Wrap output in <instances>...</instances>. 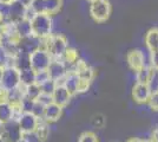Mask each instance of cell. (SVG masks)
<instances>
[{"instance_id":"obj_15","label":"cell","mask_w":158,"mask_h":142,"mask_svg":"<svg viewBox=\"0 0 158 142\" xmlns=\"http://www.w3.org/2000/svg\"><path fill=\"white\" fill-rule=\"evenodd\" d=\"M61 84L65 87V89L69 91V94L71 96L78 95V85H79V77L73 70H69L67 74L65 75L64 80L61 82Z\"/></svg>"},{"instance_id":"obj_5","label":"cell","mask_w":158,"mask_h":142,"mask_svg":"<svg viewBox=\"0 0 158 142\" xmlns=\"http://www.w3.org/2000/svg\"><path fill=\"white\" fill-rule=\"evenodd\" d=\"M52 61V57L47 52L45 49H38L30 54V63H31V69L37 74V72H43L46 71L47 68L50 67V63Z\"/></svg>"},{"instance_id":"obj_31","label":"cell","mask_w":158,"mask_h":142,"mask_svg":"<svg viewBox=\"0 0 158 142\" xmlns=\"http://www.w3.org/2000/svg\"><path fill=\"white\" fill-rule=\"evenodd\" d=\"M148 104L152 111L158 113V90H153L148 100Z\"/></svg>"},{"instance_id":"obj_38","label":"cell","mask_w":158,"mask_h":142,"mask_svg":"<svg viewBox=\"0 0 158 142\" xmlns=\"http://www.w3.org/2000/svg\"><path fill=\"white\" fill-rule=\"evenodd\" d=\"M33 140H35L34 135L33 134H28V135H23V137L19 139L17 142H33Z\"/></svg>"},{"instance_id":"obj_4","label":"cell","mask_w":158,"mask_h":142,"mask_svg":"<svg viewBox=\"0 0 158 142\" xmlns=\"http://www.w3.org/2000/svg\"><path fill=\"white\" fill-rule=\"evenodd\" d=\"M20 85H21V82H20V72L18 69L13 65L2 69V74H1V78H0L1 88L11 93L19 88Z\"/></svg>"},{"instance_id":"obj_14","label":"cell","mask_w":158,"mask_h":142,"mask_svg":"<svg viewBox=\"0 0 158 142\" xmlns=\"http://www.w3.org/2000/svg\"><path fill=\"white\" fill-rule=\"evenodd\" d=\"M63 111H64V108H61L60 105L56 104L51 102L50 104H47L45 107V110H44V115H43V118L45 122L52 124L54 122L59 121L60 117L63 116Z\"/></svg>"},{"instance_id":"obj_27","label":"cell","mask_w":158,"mask_h":142,"mask_svg":"<svg viewBox=\"0 0 158 142\" xmlns=\"http://www.w3.org/2000/svg\"><path fill=\"white\" fill-rule=\"evenodd\" d=\"M19 72L21 85H28V84L35 83V72L31 68L26 69V70H23V71H19Z\"/></svg>"},{"instance_id":"obj_48","label":"cell","mask_w":158,"mask_h":142,"mask_svg":"<svg viewBox=\"0 0 158 142\" xmlns=\"http://www.w3.org/2000/svg\"><path fill=\"white\" fill-rule=\"evenodd\" d=\"M112 142H118V141H112Z\"/></svg>"},{"instance_id":"obj_7","label":"cell","mask_w":158,"mask_h":142,"mask_svg":"<svg viewBox=\"0 0 158 142\" xmlns=\"http://www.w3.org/2000/svg\"><path fill=\"white\" fill-rule=\"evenodd\" d=\"M46 71L50 76V78L56 82V84H61V82L64 80L65 75L67 74L69 69L66 68L64 62L60 58H54V59L52 58V61L50 63V67L47 68Z\"/></svg>"},{"instance_id":"obj_47","label":"cell","mask_w":158,"mask_h":142,"mask_svg":"<svg viewBox=\"0 0 158 142\" xmlns=\"http://www.w3.org/2000/svg\"><path fill=\"white\" fill-rule=\"evenodd\" d=\"M87 1H89V2H91V1H94V0H87Z\"/></svg>"},{"instance_id":"obj_16","label":"cell","mask_w":158,"mask_h":142,"mask_svg":"<svg viewBox=\"0 0 158 142\" xmlns=\"http://www.w3.org/2000/svg\"><path fill=\"white\" fill-rule=\"evenodd\" d=\"M26 13V7L21 5L18 1H12L11 4H8V20L12 23L21 20L25 18Z\"/></svg>"},{"instance_id":"obj_20","label":"cell","mask_w":158,"mask_h":142,"mask_svg":"<svg viewBox=\"0 0 158 142\" xmlns=\"http://www.w3.org/2000/svg\"><path fill=\"white\" fill-rule=\"evenodd\" d=\"M13 67L18 69L19 71L26 70L31 68V63H30V54L23 51H18L13 56Z\"/></svg>"},{"instance_id":"obj_28","label":"cell","mask_w":158,"mask_h":142,"mask_svg":"<svg viewBox=\"0 0 158 142\" xmlns=\"http://www.w3.org/2000/svg\"><path fill=\"white\" fill-rule=\"evenodd\" d=\"M56 82L51 80V78H48L46 80L45 82H43L41 84H40V91H41V94H45V95H51L52 96V93L54 88H56Z\"/></svg>"},{"instance_id":"obj_6","label":"cell","mask_w":158,"mask_h":142,"mask_svg":"<svg viewBox=\"0 0 158 142\" xmlns=\"http://www.w3.org/2000/svg\"><path fill=\"white\" fill-rule=\"evenodd\" d=\"M15 121H17L18 126H19L21 134L23 135H28V134H33L34 133V130L37 128L40 118H38L31 111H23L18 116V118Z\"/></svg>"},{"instance_id":"obj_19","label":"cell","mask_w":158,"mask_h":142,"mask_svg":"<svg viewBox=\"0 0 158 142\" xmlns=\"http://www.w3.org/2000/svg\"><path fill=\"white\" fill-rule=\"evenodd\" d=\"M144 41L149 52L158 51V27H152L146 32Z\"/></svg>"},{"instance_id":"obj_35","label":"cell","mask_w":158,"mask_h":142,"mask_svg":"<svg viewBox=\"0 0 158 142\" xmlns=\"http://www.w3.org/2000/svg\"><path fill=\"white\" fill-rule=\"evenodd\" d=\"M48 78H50V76L47 74V71H43V72H37L35 74V83L38 85H40L43 82H45Z\"/></svg>"},{"instance_id":"obj_9","label":"cell","mask_w":158,"mask_h":142,"mask_svg":"<svg viewBox=\"0 0 158 142\" xmlns=\"http://www.w3.org/2000/svg\"><path fill=\"white\" fill-rule=\"evenodd\" d=\"M72 70L78 75L79 80H83V81L91 82L94 80V76H96V71L94 69L85 61V59H81L79 58L78 62L73 65Z\"/></svg>"},{"instance_id":"obj_42","label":"cell","mask_w":158,"mask_h":142,"mask_svg":"<svg viewBox=\"0 0 158 142\" xmlns=\"http://www.w3.org/2000/svg\"><path fill=\"white\" fill-rule=\"evenodd\" d=\"M12 1H14V0H0V4H5V5H8V4H11Z\"/></svg>"},{"instance_id":"obj_26","label":"cell","mask_w":158,"mask_h":142,"mask_svg":"<svg viewBox=\"0 0 158 142\" xmlns=\"http://www.w3.org/2000/svg\"><path fill=\"white\" fill-rule=\"evenodd\" d=\"M11 65H13V56L10 54L2 45H0V68L4 69Z\"/></svg>"},{"instance_id":"obj_3","label":"cell","mask_w":158,"mask_h":142,"mask_svg":"<svg viewBox=\"0 0 158 142\" xmlns=\"http://www.w3.org/2000/svg\"><path fill=\"white\" fill-rule=\"evenodd\" d=\"M89 12L92 19L98 24L105 23L111 14V4L109 0H94L90 2Z\"/></svg>"},{"instance_id":"obj_46","label":"cell","mask_w":158,"mask_h":142,"mask_svg":"<svg viewBox=\"0 0 158 142\" xmlns=\"http://www.w3.org/2000/svg\"><path fill=\"white\" fill-rule=\"evenodd\" d=\"M0 142H5V141H4V140H2V139H1V137H0Z\"/></svg>"},{"instance_id":"obj_2","label":"cell","mask_w":158,"mask_h":142,"mask_svg":"<svg viewBox=\"0 0 158 142\" xmlns=\"http://www.w3.org/2000/svg\"><path fill=\"white\" fill-rule=\"evenodd\" d=\"M69 45V41L65 36L59 32H53L51 36L43 39V49H45L50 56L54 58H61Z\"/></svg>"},{"instance_id":"obj_49","label":"cell","mask_w":158,"mask_h":142,"mask_svg":"<svg viewBox=\"0 0 158 142\" xmlns=\"http://www.w3.org/2000/svg\"><path fill=\"white\" fill-rule=\"evenodd\" d=\"M0 24H1V20H0Z\"/></svg>"},{"instance_id":"obj_23","label":"cell","mask_w":158,"mask_h":142,"mask_svg":"<svg viewBox=\"0 0 158 142\" xmlns=\"http://www.w3.org/2000/svg\"><path fill=\"white\" fill-rule=\"evenodd\" d=\"M15 25V32L18 34V37L20 38H25V37H28L32 34V28H31V21L24 18L21 20L14 23Z\"/></svg>"},{"instance_id":"obj_40","label":"cell","mask_w":158,"mask_h":142,"mask_svg":"<svg viewBox=\"0 0 158 142\" xmlns=\"http://www.w3.org/2000/svg\"><path fill=\"white\" fill-rule=\"evenodd\" d=\"M15 1L20 2L21 5H24L25 7H28L30 5H31V2H32L33 0H15Z\"/></svg>"},{"instance_id":"obj_18","label":"cell","mask_w":158,"mask_h":142,"mask_svg":"<svg viewBox=\"0 0 158 142\" xmlns=\"http://www.w3.org/2000/svg\"><path fill=\"white\" fill-rule=\"evenodd\" d=\"M51 124L45 122L44 120H40L37 128L34 130L33 135H34V139L35 141L38 142H46L50 137V134H51Z\"/></svg>"},{"instance_id":"obj_39","label":"cell","mask_w":158,"mask_h":142,"mask_svg":"<svg viewBox=\"0 0 158 142\" xmlns=\"http://www.w3.org/2000/svg\"><path fill=\"white\" fill-rule=\"evenodd\" d=\"M150 140L152 142H158V127L153 129V131L151 133V136H150Z\"/></svg>"},{"instance_id":"obj_41","label":"cell","mask_w":158,"mask_h":142,"mask_svg":"<svg viewBox=\"0 0 158 142\" xmlns=\"http://www.w3.org/2000/svg\"><path fill=\"white\" fill-rule=\"evenodd\" d=\"M126 142H143V140H140L138 137H131V139H129Z\"/></svg>"},{"instance_id":"obj_34","label":"cell","mask_w":158,"mask_h":142,"mask_svg":"<svg viewBox=\"0 0 158 142\" xmlns=\"http://www.w3.org/2000/svg\"><path fill=\"white\" fill-rule=\"evenodd\" d=\"M91 87V82L83 81L79 80V85H78V94H85L89 91V89Z\"/></svg>"},{"instance_id":"obj_32","label":"cell","mask_w":158,"mask_h":142,"mask_svg":"<svg viewBox=\"0 0 158 142\" xmlns=\"http://www.w3.org/2000/svg\"><path fill=\"white\" fill-rule=\"evenodd\" d=\"M91 123H92V126L94 127V128H99V129L103 128L106 123L105 116L103 115V114H97V115H94L92 117Z\"/></svg>"},{"instance_id":"obj_44","label":"cell","mask_w":158,"mask_h":142,"mask_svg":"<svg viewBox=\"0 0 158 142\" xmlns=\"http://www.w3.org/2000/svg\"><path fill=\"white\" fill-rule=\"evenodd\" d=\"M143 142H152V141L150 140V139H149V140H143Z\"/></svg>"},{"instance_id":"obj_22","label":"cell","mask_w":158,"mask_h":142,"mask_svg":"<svg viewBox=\"0 0 158 142\" xmlns=\"http://www.w3.org/2000/svg\"><path fill=\"white\" fill-rule=\"evenodd\" d=\"M64 5L63 0H44V13L54 17L59 13Z\"/></svg>"},{"instance_id":"obj_11","label":"cell","mask_w":158,"mask_h":142,"mask_svg":"<svg viewBox=\"0 0 158 142\" xmlns=\"http://www.w3.org/2000/svg\"><path fill=\"white\" fill-rule=\"evenodd\" d=\"M21 137H23V134H21L19 126H18L15 120H12V121L4 124L1 139L5 142H17Z\"/></svg>"},{"instance_id":"obj_12","label":"cell","mask_w":158,"mask_h":142,"mask_svg":"<svg viewBox=\"0 0 158 142\" xmlns=\"http://www.w3.org/2000/svg\"><path fill=\"white\" fill-rule=\"evenodd\" d=\"M152 90L150 85H146V84H140V83H136L133 87H132V98L133 101L138 104H145L148 103V100L151 95Z\"/></svg>"},{"instance_id":"obj_43","label":"cell","mask_w":158,"mask_h":142,"mask_svg":"<svg viewBox=\"0 0 158 142\" xmlns=\"http://www.w3.org/2000/svg\"><path fill=\"white\" fill-rule=\"evenodd\" d=\"M2 130H4V123L0 122V137H1V134H2Z\"/></svg>"},{"instance_id":"obj_30","label":"cell","mask_w":158,"mask_h":142,"mask_svg":"<svg viewBox=\"0 0 158 142\" xmlns=\"http://www.w3.org/2000/svg\"><path fill=\"white\" fill-rule=\"evenodd\" d=\"M44 110H45V105L41 104L40 102L34 101L32 103V107H31V113L34 114L38 118H43V115H44Z\"/></svg>"},{"instance_id":"obj_29","label":"cell","mask_w":158,"mask_h":142,"mask_svg":"<svg viewBox=\"0 0 158 142\" xmlns=\"http://www.w3.org/2000/svg\"><path fill=\"white\" fill-rule=\"evenodd\" d=\"M77 142H99L98 136L93 131H84L78 137Z\"/></svg>"},{"instance_id":"obj_25","label":"cell","mask_w":158,"mask_h":142,"mask_svg":"<svg viewBox=\"0 0 158 142\" xmlns=\"http://www.w3.org/2000/svg\"><path fill=\"white\" fill-rule=\"evenodd\" d=\"M12 120H14V111L11 104L8 102L0 103V122H2L5 124Z\"/></svg>"},{"instance_id":"obj_37","label":"cell","mask_w":158,"mask_h":142,"mask_svg":"<svg viewBox=\"0 0 158 142\" xmlns=\"http://www.w3.org/2000/svg\"><path fill=\"white\" fill-rule=\"evenodd\" d=\"M7 100H8V91L0 87V103L7 102Z\"/></svg>"},{"instance_id":"obj_50","label":"cell","mask_w":158,"mask_h":142,"mask_svg":"<svg viewBox=\"0 0 158 142\" xmlns=\"http://www.w3.org/2000/svg\"><path fill=\"white\" fill-rule=\"evenodd\" d=\"M157 90H158V87H157Z\"/></svg>"},{"instance_id":"obj_45","label":"cell","mask_w":158,"mask_h":142,"mask_svg":"<svg viewBox=\"0 0 158 142\" xmlns=\"http://www.w3.org/2000/svg\"><path fill=\"white\" fill-rule=\"evenodd\" d=\"M1 74H2V69L0 68V78H1Z\"/></svg>"},{"instance_id":"obj_33","label":"cell","mask_w":158,"mask_h":142,"mask_svg":"<svg viewBox=\"0 0 158 142\" xmlns=\"http://www.w3.org/2000/svg\"><path fill=\"white\" fill-rule=\"evenodd\" d=\"M149 65H150V67H151L156 72H158V51L150 52V57H149Z\"/></svg>"},{"instance_id":"obj_10","label":"cell","mask_w":158,"mask_h":142,"mask_svg":"<svg viewBox=\"0 0 158 142\" xmlns=\"http://www.w3.org/2000/svg\"><path fill=\"white\" fill-rule=\"evenodd\" d=\"M18 47H19V51L31 54L38 49H43V39L31 34L25 38H20L18 41Z\"/></svg>"},{"instance_id":"obj_36","label":"cell","mask_w":158,"mask_h":142,"mask_svg":"<svg viewBox=\"0 0 158 142\" xmlns=\"http://www.w3.org/2000/svg\"><path fill=\"white\" fill-rule=\"evenodd\" d=\"M37 101L40 102L41 104H44L46 107L47 104H50L52 102V96L51 95H45V94H40V96L37 98Z\"/></svg>"},{"instance_id":"obj_8","label":"cell","mask_w":158,"mask_h":142,"mask_svg":"<svg viewBox=\"0 0 158 142\" xmlns=\"http://www.w3.org/2000/svg\"><path fill=\"white\" fill-rule=\"evenodd\" d=\"M126 62H127V65L130 67L132 71L137 72L143 67L146 65V57H145V54L142 50L135 49V50H130L127 52Z\"/></svg>"},{"instance_id":"obj_21","label":"cell","mask_w":158,"mask_h":142,"mask_svg":"<svg viewBox=\"0 0 158 142\" xmlns=\"http://www.w3.org/2000/svg\"><path fill=\"white\" fill-rule=\"evenodd\" d=\"M61 61L64 62V64L66 65V68L69 70H72L73 65L78 62L79 59V52L77 49L74 47H67V50L65 51V54H63V57L60 58Z\"/></svg>"},{"instance_id":"obj_17","label":"cell","mask_w":158,"mask_h":142,"mask_svg":"<svg viewBox=\"0 0 158 142\" xmlns=\"http://www.w3.org/2000/svg\"><path fill=\"white\" fill-rule=\"evenodd\" d=\"M155 76H156V71L149 64H146L145 67H143L139 71L136 72V83L146 84V85L151 87V83L155 80Z\"/></svg>"},{"instance_id":"obj_1","label":"cell","mask_w":158,"mask_h":142,"mask_svg":"<svg viewBox=\"0 0 158 142\" xmlns=\"http://www.w3.org/2000/svg\"><path fill=\"white\" fill-rule=\"evenodd\" d=\"M32 34L40 39H45L53 33L54 20L53 17L46 13H37L30 19Z\"/></svg>"},{"instance_id":"obj_13","label":"cell","mask_w":158,"mask_h":142,"mask_svg":"<svg viewBox=\"0 0 158 142\" xmlns=\"http://www.w3.org/2000/svg\"><path fill=\"white\" fill-rule=\"evenodd\" d=\"M72 100V96L69 94V91L65 89L63 84H57L52 93V102L60 105L61 108H65L70 104Z\"/></svg>"},{"instance_id":"obj_24","label":"cell","mask_w":158,"mask_h":142,"mask_svg":"<svg viewBox=\"0 0 158 142\" xmlns=\"http://www.w3.org/2000/svg\"><path fill=\"white\" fill-rule=\"evenodd\" d=\"M23 90H24V98L30 100V101H37V98L41 94L40 87L37 83H32V84H28V85H23Z\"/></svg>"}]
</instances>
